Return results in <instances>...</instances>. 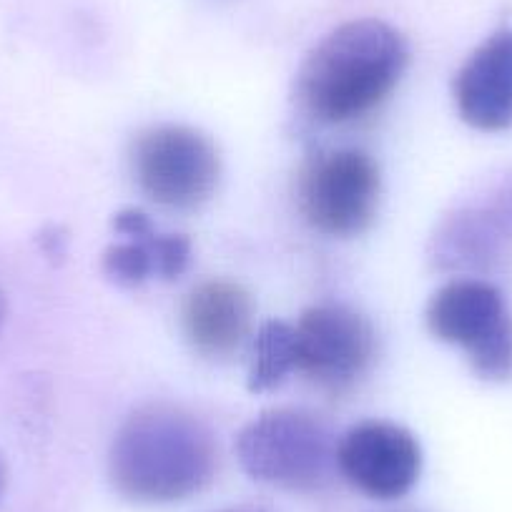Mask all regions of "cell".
Segmentation results:
<instances>
[{"instance_id": "cell-3", "label": "cell", "mask_w": 512, "mask_h": 512, "mask_svg": "<svg viewBox=\"0 0 512 512\" xmlns=\"http://www.w3.org/2000/svg\"><path fill=\"white\" fill-rule=\"evenodd\" d=\"M236 457L251 480L292 492H317L337 472V437L312 412L269 410L239 432Z\"/></svg>"}, {"instance_id": "cell-2", "label": "cell", "mask_w": 512, "mask_h": 512, "mask_svg": "<svg viewBox=\"0 0 512 512\" xmlns=\"http://www.w3.org/2000/svg\"><path fill=\"white\" fill-rule=\"evenodd\" d=\"M407 63L410 48L395 26L379 18L347 21L304 58L294 98L312 121L352 123L392 96Z\"/></svg>"}, {"instance_id": "cell-4", "label": "cell", "mask_w": 512, "mask_h": 512, "mask_svg": "<svg viewBox=\"0 0 512 512\" xmlns=\"http://www.w3.org/2000/svg\"><path fill=\"white\" fill-rule=\"evenodd\" d=\"M425 319L432 337L467 354L477 377L487 382L512 377V317L490 282L452 279L432 294Z\"/></svg>"}, {"instance_id": "cell-14", "label": "cell", "mask_w": 512, "mask_h": 512, "mask_svg": "<svg viewBox=\"0 0 512 512\" xmlns=\"http://www.w3.org/2000/svg\"><path fill=\"white\" fill-rule=\"evenodd\" d=\"M6 485H8V467H6V460H3V455H0V495L6 492Z\"/></svg>"}, {"instance_id": "cell-7", "label": "cell", "mask_w": 512, "mask_h": 512, "mask_svg": "<svg viewBox=\"0 0 512 512\" xmlns=\"http://www.w3.org/2000/svg\"><path fill=\"white\" fill-rule=\"evenodd\" d=\"M297 372L319 390L342 395L369 372L377 337L367 317L344 304H317L294 324Z\"/></svg>"}, {"instance_id": "cell-1", "label": "cell", "mask_w": 512, "mask_h": 512, "mask_svg": "<svg viewBox=\"0 0 512 512\" xmlns=\"http://www.w3.org/2000/svg\"><path fill=\"white\" fill-rule=\"evenodd\" d=\"M219 470V445L194 412L151 402L123 420L108 452L118 495L139 505H171L199 495Z\"/></svg>"}, {"instance_id": "cell-6", "label": "cell", "mask_w": 512, "mask_h": 512, "mask_svg": "<svg viewBox=\"0 0 512 512\" xmlns=\"http://www.w3.org/2000/svg\"><path fill=\"white\" fill-rule=\"evenodd\" d=\"M382 174L359 149L314 156L299 174L297 201L304 221L319 234L349 239L369 229L377 216Z\"/></svg>"}, {"instance_id": "cell-13", "label": "cell", "mask_w": 512, "mask_h": 512, "mask_svg": "<svg viewBox=\"0 0 512 512\" xmlns=\"http://www.w3.org/2000/svg\"><path fill=\"white\" fill-rule=\"evenodd\" d=\"M297 372V339L294 324L264 322L254 337V359H251L249 390L269 392Z\"/></svg>"}, {"instance_id": "cell-9", "label": "cell", "mask_w": 512, "mask_h": 512, "mask_svg": "<svg viewBox=\"0 0 512 512\" xmlns=\"http://www.w3.org/2000/svg\"><path fill=\"white\" fill-rule=\"evenodd\" d=\"M452 96L467 126L485 134L512 128V28H500L470 53Z\"/></svg>"}, {"instance_id": "cell-12", "label": "cell", "mask_w": 512, "mask_h": 512, "mask_svg": "<svg viewBox=\"0 0 512 512\" xmlns=\"http://www.w3.org/2000/svg\"><path fill=\"white\" fill-rule=\"evenodd\" d=\"M507 239H512V194H500L447 216L432 236V262L445 272L485 269Z\"/></svg>"}, {"instance_id": "cell-11", "label": "cell", "mask_w": 512, "mask_h": 512, "mask_svg": "<svg viewBox=\"0 0 512 512\" xmlns=\"http://www.w3.org/2000/svg\"><path fill=\"white\" fill-rule=\"evenodd\" d=\"M254 322V304L241 284L206 279L181 304V329L196 354L226 359L244 344Z\"/></svg>"}, {"instance_id": "cell-10", "label": "cell", "mask_w": 512, "mask_h": 512, "mask_svg": "<svg viewBox=\"0 0 512 512\" xmlns=\"http://www.w3.org/2000/svg\"><path fill=\"white\" fill-rule=\"evenodd\" d=\"M116 234L126 236L103 251L101 267L121 287H141L149 279H176L191 264V241L184 234H164L141 209H123L113 216Z\"/></svg>"}, {"instance_id": "cell-15", "label": "cell", "mask_w": 512, "mask_h": 512, "mask_svg": "<svg viewBox=\"0 0 512 512\" xmlns=\"http://www.w3.org/2000/svg\"><path fill=\"white\" fill-rule=\"evenodd\" d=\"M3 322H6V297L0 294V327H3Z\"/></svg>"}, {"instance_id": "cell-5", "label": "cell", "mask_w": 512, "mask_h": 512, "mask_svg": "<svg viewBox=\"0 0 512 512\" xmlns=\"http://www.w3.org/2000/svg\"><path fill=\"white\" fill-rule=\"evenodd\" d=\"M131 169L139 189L154 204L184 211L214 196L221 179V156L199 128L159 123L134 139Z\"/></svg>"}, {"instance_id": "cell-8", "label": "cell", "mask_w": 512, "mask_h": 512, "mask_svg": "<svg viewBox=\"0 0 512 512\" xmlns=\"http://www.w3.org/2000/svg\"><path fill=\"white\" fill-rule=\"evenodd\" d=\"M337 470L367 497L400 500L420 480L422 447L397 422H359L337 440Z\"/></svg>"}]
</instances>
